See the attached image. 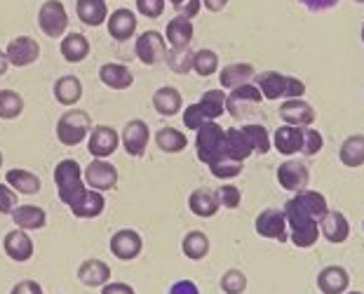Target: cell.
I'll use <instances>...</instances> for the list:
<instances>
[{
  "mask_svg": "<svg viewBox=\"0 0 364 294\" xmlns=\"http://www.w3.org/2000/svg\"><path fill=\"white\" fill-rule=\"evenodd\" d=\"M282 212L287 216V226H289V241L306 250L320 238V221L329 212V205L320 191L304 189L287 200Z\"/></svg>",
  "mask_w": 364,
  "mask_h": 294,
  "instance_id": "cell-1",
  "label": "cell"
},
{
  "mask_svg": "<svg viewBox=\"0 0 364 294\" xmlns=\"http://www.w3.org/2000/svg\"><path fill=\"white\" fill-rule=\"evenodd\" d=\"M54 184H57L59 200L66 207H73L82 198V193L87 191V184L82 179V167L78 160L64 158L54 167Z\"/></svg>",
  "mask_w": 364,
  "mask_h": 294,
  "instance_id": "cell-2",
  "label": "cell"
},
{
  "mask_svg": "<svg viewBox=\"0 0 364 294\" xmlns=\"http://www.w3.org/2000/svg\"><path fill=\"white\" fill-rule=\"evenodd\" d=\"M257 78V88L261 90L263 99L277 102V99H296L306 95V83L294 75H284L277 71H263Z\"/></svg>",
  "mask_w": 364,
  "mask_h": 294,
  "instance_id": "cell-3",
  "label": "cell"
},
{
  "mask_svg": "<svg viewBox=\"0 0 364 294\" xmlns=\"http://www.w3.org/2000/svg\"><path fill=\"white\" fill-rule=\"evenodd\" d=\"M90 130H92L90 115L87 111H80V108H68L57 120V139H59V144H64V146L82 144L85 139L90 137Z\"/></svg>",
  "mask_w": 364,
  "mask_h": 294,
  "instance_id": "cell-4",
  "label": "cell"
},
{
  "mask_svg": "<svg viewBox=\"0 0 364 294\" xmlns=\"http://www.w3.org/2000/svg\"><path fill=\"white\" fill-rule=\"evenodd\" d=\"M38 26L48 38H61L66 36L68 28V12L61 0H45L38 10Z\"/></svg>",
  "mask_w": 364,
  "mask_h": 294,
  "instance_id": "cell-5",
  "label": "cell"
},
{
  "mask_svg": "<svg viewBox=\"0 0 364 294\" xmlns=\"http://www.w3.org/2000/svg\"><path fill=\"white\" fill-rule=\"evenodd\" d=\"M167 41L160 31H144L134 41V52L144 66H158L167 59Z\"/></svg>",
  "mask_w": 364,
  "mask_h": 294,
  "instance_id": "cell-6",
  "label": "cell"
},
{
  "mask_svg": "<svg viewBox=\"0 0 364 294\" xmlns=\"http://www.w3.org/2000/svg\"><path fill=\"white\" fill-rule=\"evenodd\" d=\"M82 179L87 184V189H95V191H113L118 187V169H115L113 162L102 160V158H95L90 162L87 167L82 169Z\"/></svg>",
  "mask_w": 364,
  "mask_h": 294,
  "instance_id": "cell-7",
  "label": "cell"
},
{
  "mask_svg": "<svg viewBox=\"0 0 364 294\" xmlns=\"http://www.w3.org/2000/svg\"><path fill=\"white\" fill-rule=\"evenodd\" d=\"M254 229H257V233L261 238H268V241H277V243L289 241L287 216L282 210H277V207H266L263 212H259L257 221H254Z\"/></svg>",
  "mask_w": 364,
  "mask_h": 294,
  "instance_id": "cell-8",
  "label": "cell"
},
{
  "mask_svg": "<svg viewBox=\"0 0 364 294\" xmlns=\"http://www.w3.org/2000/svg\"><path fill=\"white\" fill-rule=\"evenodd\" d=\"M223 132H226V130H223L216 120H209L198 130L196 153H198L200 162H205V165H207L209 160H214L216 156H219L221 144H223Z\"/></svg>",
  "mask_w": 364,
  "mask_h": 294,
  "instance_id": "cell-9",
  "label": "cell"
},
{
  "mask_svg": "<svg viewBox=\"0 0 364 294\" xmlns=\"http://www.w3.org/2000/svg\"><path fill=\"white\" fill-rule=\"evenodd\" d=\"M254 153V146L250 142V137L245 135L242 127H228L226 132H223V144H221V151L219 156H216L214 160L219 158H230L235 162H245L247 158H252ZM212 162V160H209ZM207 162V165H209Z\"/></svg>",
  "mask_w": 364,
  "mask_h": 294,
  "instance_id": "cell-10",
  "label": "cell"
},
{
  "mask_svg": "<svg viewBox=\"0 0 364 294\" xmlns=\"http://www.w3.org/2000/svg\"><path fill=\"white\" fill-rule=\"evenodd\" d=\"M263 102V95L257 85L245 83L240 88L230 90V95H226V111L233 115V118H245L250 113V108L259 106Z\"/></svg>",
  "mask_w": 364,
  "mask_h": 294,
  "instance_id": "cell-11",
  "label": "cell"
},
{
  "mask_svg": "<svg viewBox=\"0 0 364 294\" xmlns=\"http://www.w3.org/2000/svg\"><path fill=\"white\" fill-rule=\"evenodd\" d=\"M5 54H7L10 66L26 68V66L36 64V61L41 59V45H38L36 38H31V36H17L7 43Z\"/></svg>",
  "mask_w": 364,
  "mask_h": 294,
  "instance_id": "cell-12",
  "label": "cell"
},
{
  "mask_svg": "<svg viewBox=\"0 0 364 294\" xmlns=\"http://www.w3.org/2000/svg\"><path fill=\"white\" fill-rule=\"evenodd\" d=\"M118 146H120V132H115L108 125H92L87 137V151L92 153V158L108 160L118 151Z\"/></svg>",
  "mask_w": 364,
  "mask_h": 294,
  "instance_id": "cell-13",
  "label": "cell"
},
{
  "mask_svg": "<svg viewBox=\"0 0 364 294\" xmlns=\"http://www.w3.org/2000/svg\"><path fill=\"white\" fill-rule=\"evenodd\" d=\"M151 142V130L144 120H129L120 132V144L125 149L127 156L132 158H141Z\"/></svg>",
  "mask_w": 364,
  "mask_h": 294,
  "instance_id": "cell-14",
  "label": "cell"
},
{
  "mask_svg": "<svg viewBox=\"0 0 364 294\" xmlns=\"http://www.w3.org/2000/svg\"><path fill=\"white\" fill-rule=\"evenodd\" d=\"M111 254L120 261H134L144 250V241L136 231L132 229H120L111 236Z\"/></svg>",
  "mask_w": 364,
  "mask_h": 294,
  "instance_id": "cell-15",
  "label": "cell"
},
{
  "mask_svg": "<svg viewBox=\"0 0 364 294\" xmlns=\"http://www.w3.org/2000/svg\"><path fill=\"white\" fill-rule=\"evenodd\" d=\"M3 250H5V254L12 261H17V264H24V261L33 259L36 245H33V238L28 236V231L12 229V231H7L5 238H3Z\"/></svg>",
  "mask_w": 364,
  "mask_h": 294,
  "instance_id": "cell-16",
  "label": "cell"
},
{
  "mask_svg": "<svg viewBox=\"0 0 364 294\" xmlns=\"http://www.w3.org/2000/svg\"><path fill=\"white\" fill-rule=\"evenodd\" d=\"M273 146L280 156H296V153H304L306 146V127H296V125H280L273 132Z\"/></svg>",
  "mask_w": 364,
  "mask_h": 294,
  "instance_id": "cell-17",
  "label": "cell"
},
{
  "mask_svg": "<svg viewBox=\"0 0 364 294\" xmlns=\"http://www.w3.org/2000/svg\"><path fill=\"white\" fill-rule=\"evenodd\" d=\"M136 26H139L136 14L132 10H127V7H118V10H113L111 14H108V19H106L108 36H111L113 41H118V43L132 41L134 33H136Z\"/></svg>",
  "mask_w": 364,
  "mask_h": 294,
  "instance_id": "cell-18",
  "label": "cell"
},
{
  "mask_svg": "<svg viewBox=\"0 0 364 294\" xmlns=\"http://www.w3.org/2000/svg\"><path fill=\"white\" fill-rule=\"evenodd\" d=\"M277 182H280V187L284 191L299 193V191L308 189V184H311V172H308V167L301 160H287L277 167Z\"/></svg>",
  "mask_w": 364,
  "mask_h": 294,
  "instance_id": "cell-19",
  "label": "cell"
},
{
  "mask_svg": "<svg viewBox=\"0 0 364 294\" xmlns=\"http://www.w3.org/2000/svg\"><path fill=\"white\" fill-rule=\"evenodd\" d=\"M280 118L284 120V125H296V127H311L315 122V108L304 102L301 97L296 99H284L280 106Z\"/></svg>",
  "mask_w": 364,
  "mask_h": 294,
  "instance_id": "cell-20",
  "label": "cell"
},
{
  "mask_svg": "<svg viewBox=\"0 0 364 294\" xmlns=\"http://www.w3.org/2000/svg\"><path fill=\"white\" fill-rule=\"evenodd\" d=\"M78 280L85 288H104L111 283V266L102 259H85L78 266Z\"/></svg>",
  "mask_w": 364,
  "mask_h": 294,
  "instance_id": "cell-21",
  "label": "cell"
},
{
  "mask_svg": "<svg viewBox=\"0 0 364 294\" xmlns=\"http://www.w3.org/2000/svg\"><path fill=\"white\" fill-rule=\"evenodd\" d=\"M320 231H322V236L334 245L346 243L348 238H350V224H348L343 212H336V210H329L324 214V219L320 221Z\"/></svg>",
  "mask_w": 364,
  "mask_h": 294,
  "instance_id": "cell-22",
  "label": "cell"
},
{
  "mask_svg": "<svg viewBox=\"0 0 364 294\" xmlns=\"http://www.w3.org/2000/svg\"><path fill=\"white\" fill-rule=\"evenodd\" d=\"M193 33H196V28H193V21L186 19V17H174L167 21V28H165V41L172 50H183L188 48L191 41H193Z\"/></svg>",
  "mask_w": 364,
  "mask_h": 294,
  "instance_id": "cell-23",
  "label": "cell"
},
{
  "mask_svg": "<svg viewBox=\"0 0 364 294\" xmlns=\"http://www.w3.org/2000/svg\"><path fill=\"white\" fill-rule=\"evenodd\" d=\"M5 184L17 193H21V196H36V193H41V189H43L41 177L24 167L10 169V172L5 174Z\"/></svg>",
  "mask_w": 364,
  "mask_h": 294,
  "instance_id": "cell-24",
  "label": "cell"
},
{
  "mask_svg": "<svg viewBox=\"0 0 364 294\" xmlns=\"http://www.w3.org/2000/svg\"><path fill=\"white\" fill-rule=\"evenodd\" d=\"M151 102H153V108H156L160 115H165V118H172V115L181 113V108H183L181 92L172 88V85H162V88H158Z\"/></svg>",
  "mask_w": 364,
  "mask_h": 294,
  "instance_id": "cell-25",
  "label": "cell"
},
{
  "mask_svg": "<svg viewBox=\"0 0 364 294\" xmlns=\"http://www.w3.org/2000/svg\"><path fill=\"white\" fill-rule=\"evenodd\" d=\"M99 80H102L108 90H129L134 85V75L125 66V64H115V61H108L99 68Z\"/></svg>",
  "mask_w": 364,
  "mask_h": 294,
  "instance_id": "cell-26",
  "label": "cell"
},
{
  "mask_svg": "<svg viewBox=\"0 0 364 294\" xmlns=\"http://www.w3.org/2000/svg\"><path fill=\"white\" fill-rule=\"evenodd\" d=\"M90 50L92 48H90L87 36L75 33V31H71V33H66L61 38V45H59L61 57H64L68 64H80V61L90 57Z\"/></svg>",
  "mask_w": 364,
  "mask_h": 294,
  "instance_id": "cell-27",
  "label": "cell"
},
{
  "mask_svg": "<svg viewBox=\"0 0 364 294\" xmlns=\"http://www.w3.org/2000/svg\"><path fill=\"white\" fill-rule=\"evenodd\" d=\"M188 210L196 216H200V219H212V216H216V212L221 210L219 198H216V191L196 189L188 196Z\"/></svg>",
  "mask_w": 364,
  "mask_h": 294,
  "instance_id": "cell-28",
  "label": "cell"
},
{
  "mask_svg": "<svg viewBox=\"0 0 364 294\" xmlns=\"http://www.w3.org/2000/svg\"><path fill=\"white\" fill-rule=\"evenodd\" d=\"M350 285V275L343 266H327L317 275V288L322 294H343Z\"/></svg>",
  "mask_w": 364,
  "mask_h": 294,
  "instance_id": "cell-29",
  "label": "cell"
},
{
  "mask_svg": "<svg viewBox=\"0 0 364 294\" xmlns=\"http://www.w3.org/2000/svg\"><path fill=\"white\" fill-rule=\"evenodd\" d=\"M75 14L85 26L97 28L106 24L108 19V5L106 0H75Z\"/></svg>",
  "mask_w": 364,
  "mask_h": 294,
  "instance_id": "cell-30",
  "label": "cell"
},
{
  "mask_svg": "<svg viewBox=\"0 0 364 294\" xmlns=\"http://www.w3.org/2000/svg\"><path fill=\"white\" fill-rule=\"evenodd\" d=\"M12 221L21 231H41L48 226V212L38 205H19L12 212Z\"/></svg>",
  "mask_w": 364,
  "mask_h": 294,
  "instance_id": "cell-31",
  "label": "cell"
},
{
  "mask_svg": "<svg viewBox=\"0 0 364 294\" xmlns=\"http://www.w3.org/2000/svg\"><path fill=\"white\" fill-rule=\"evenodd\" d=\"M106 207V198L102 191H95V189H87L82 193V198L75 203L73 207H68L71 214H75L78 219H97V216H102Z\"/></svg>",
  "mask_w": 364,
  "mask_h": 294,
  "instance_id": "cell-32",
  "label": "cell"
},
{
  "mask_svg": "<svg viewBox=\"0 0 364 294\" xmlns=\"http://www.w3.org/2000/svg\"><path fill=\"white\" fill-rule=\"evenodd\" d=\"M82 80L78 75H61V78L54 83V99L61 104V106H75L82 99Z\"/></svg>",
  "mask_w": 364,
  "mask_h": 294,
  "instance_id": "cell-33",
  "label": "cell"
},
{
  "mask_svg": "<svg viewBox=\"0 0 364 294\" xmlns=\"http://www.w3.org/2000/svg\"><path fill=\"white\" fill-rule=\"evenodd\" d=\"M254 75H257V68H254L252 64H242V61H237V64H228V66L221 68L219 83H221V88L235 90V88H240V85L250 83Z\"/></svg>",
  "mask_w": 364,
  "mask_h": 294,
  "instance_id": "cell-34",
  "label": "cell"
},
{
  "mask_svg": "<svg viewBox=\"0 0 364 294\" xmlns=\"http://www.w3.org/2000/svg\"><path fill=\"white\" fill-rule=\"evenodd\" d=\"M338 158L346 167H362L364 165V135H350L341 144Z\"/></svg>",
  "mask_w": 364,
  "mask_h": 294,
  "instance_id": "cell-35",
  "label": "cell"
},
{
  "mask_svg": "<svg viewBox=\"0 0 364 294\" xmlns=\"http://www.w3.org/2000/svg\"><path fill=\"white\" fill-rule=\"evenodd\" d=\"M209 238L203 233V231H191V233L183 236L181 241V252L183 257H188L191 261H203L209 254Z\"/></svg>",
  "mask_w": 364,
  "mask_h": 294,
  "instance_id": "cell-36",
  "label": "cell"
},
{
  "mask_svg": "<svg viewBox=\"0 0 364 294\" xmlns=\"http://www.w3.org/2000/svg\"><path fill=\"white\" fill-rule=\"evenodd\" d=\"M156 146L162 153H181L188 146V137L176 127H160L156 132Z\"/></svg>",
  "mask_w": 364,
  "mask_h": 294,
  "instance_id": "cell-37",
  "label": "cell"
},
{
  "mask_svg": "<svg viewBox=\"0 0 364 294\" xmlns=\"http://www.w3.org/2000/svg\"><path fill=\"white\" fill-rule=\"evenodd\" d=\"M24 113V97L14 90H0V118L14 120Z\"/></svg>",
  "mask_w": 364,
  "mask_h": 294,
  "instance_id": "cell-38",
  "label": "cell"
},
{
  "mask_svg": "<svg viewBox=\"0 0 364 294\" xmlns=\"http://www.w3.org/2000/svg\"><path fill=\"white\" fill-rule=\"evenodd\" d=\"M193 71H196L200 78H209L219 71V54L214 50H198L193 52Z\"/></svg>",
  "mask_w": 364,
  "mask_h": 294,
  "instance_id": "cell-39",
  "label": "cell"
},
{
  "mask_svg": "<svg viewBox=\"0 0 364 294\" xmlns=\"http://www.w3.org/2000/svg\"><path fill=\"white\" fill-rule=\"evenodd\" d=\"M245 135L250 137V142L254 146V153H261V156H266L270 151V146H273V139H270L268 130L259 125V122H252V125H245Z\"/></svg>",
  "mask_w": 364,
  "mask_h": 294,
  "instance_id": "cell-40",
  "label": "cell"
},
{
  "mask_svg": "<svg viewBox=\"0 0 364 294\" xmlns=\"http://www.w3.org/2000/svg\"><path fill=\"white\" fill-rule=\"evenodd\" d=\"M200 104H203V108L207 111L209 120H216L226 113V95H223L221 90H207L203 99H200Z\"/></svg>",
  "mask_w": 364,
  "mask_h": 294,
  "instance_id": "cell-41",
  "label": "cell"
},
{
  "mask_svg": "<svg viewBox=\"0 0 364 294\" xmlns=\"http://www.w3.org/2000/svg\"><path fill=\"white\" fill-rule=\"evenodd\" d=\"M209 172H212L216 179H235V177H240V172H242V162H235L230 158H219V160H212L209 162Z\"/></svg>",
  "mask_w": 364,
  "mask_h": 294,
  "instance_id": "cell-42",
  "label": "cell"
},
{
  "mask_svg": "<svg viewBox=\"0 0 364 294\" xmlns=\"http://www.w3.org/2000/svg\"><path fill=\"white\" fill-rule=\"evenodd\" d=\"M221 290L226 294H242L247 290V275L237 268L226 271L221 275Z\"/></svg>",
  "mask_w": 364,
  "mask_h": 294,
  "instance_id": "cell-43",
  "label": "cell"
},
{
  "mask_svg": "<svg viewBox=\"0 0 364 294\" xmlns=\"http://www.w3.org/2000/svg\"><path fill=\"white\" fill-rule=\"evenodd\" d=\"M167 64L172 71L176 73H188L193 71V52H188V48H183V50H172V52H167Z\"/></svg>",
  "mask_w": 364,
  "mask_h": 294,
  "instance_id": "cell-44",
  "label": "cell"
},
{
  "mask_svg": "<svg viewBox=\"0 0 364 294\" xmlns=\"http://www.w3.org/2000/svg\"><path fill=\"white\" fill-rule=\"evenodd\" d=\"M205 122H209V115L207 111L203 108V104H191L188 108H183V125L193 130V132H198L200 127L205 125Z\"/></svg>",
  "mask_w": 364,
  "mask_h": 294,
  "instance_id": "cell-45",
  "label": "cell"
},
{
  "mask_svg": "<svg viewBox=\"0 0 364 294\" xmlns=\"http://www.w3.org/2000/svg\"><path fill=\"white\" fill-rule=\"evenodd\" d=\"M216 198H219V205L226 207V210H237L240 203H242V191L233 184H223V187L216 191Z\"/></svg>",
  "mask_w": 364,
  "mask_h": 294,
  "instance_id": "cell-46",
  "label": "cell"
},
{
  "mask_svg": "<svg viewBox=\"0 0 364 294\" xmlns=\"http://www.w3.org/2000/svg\"><path fill=\"white\" fill-rule=\"evenodd\" d=\"M167 0H136V12L146 19H158L165 14Z\"/></svg>",
  "mask_w": 364,
  "mask_h": 294,
  "instance_id": "cell-47",
  "label": "cell"
},
{
  "mask_svg": "<svg viewBox=\"0 0 364 294\" xmlns=\"http://www.w3.org/2000/svg\"><path fill=\"white\" fill-rule=\"evenodd\" d=\"M19 207L17 191L10 189L7 184H0V214H12Z\"/></svg>",
  "mask_w": 364,
  "mask_h": 294,
  "instance_id": "cell-48",
  "label": "cell"
},
{
  "mask_svg": "<svg viewBox=\"0 0 364 294\" xmlns=\"http://www.w3.org/2000/svg\"><path fill=\"white\" fill-rule=\"evenodd\" d=\"M322 146H324V139L322 135L317 132V130L313 127H306V146H304V156H315V153H320L322 151Z\"/></svg>",
  "mask_w": 364,
  "mask_h": 294,
  "instance_id": "cell-49",
  "label": "cell"
},
{
  "mask_svg": "<svg viewBox=\"0 0 364 294\" xmlns=\"http://www.w3.org/2000/svg\"><path fill=\"white\" fill-rule=\"evenodd\" d=\"M176 10H179V14L186 19H196L200 10H203V0H183L181 5H176Z\"/></svg>",
  "mask_w": 364,
  "mask_h": 294,
  "instance_id": "cell-50",
  "label": "cell"
},
{
  "mask_svg": "<svg viewBox=\"0 0 364 294\" xmlns=\"http://www.w3.org/2000/svg\"><path fill=\"white\" fill-rule=\"evenodd\" d=\"M299 3L308 7L311 12H327V10H334L338 5V0H299Z\"/></svg>",
  "mask_w": 364,
  "mask_h": 294,
  "instance_id": "cell-51",
  "label": "cell"
},
{
  "mask_svg": "<svg viewBox=\"0 0 364 294\" xmlns=\"http://www.w3.org/2000/svg\"><path fill=\"white\" fill-rule=\"evenodd\" d=\"M10 294H45V292L41 288V283H36V280H21V283H17L10 290Z\"/></svg>",
  "mask_w": 364,
  "mask_h": 294,
  "instance_id": "cell-52",
  "label": "cell"
},
{
  "mask_svg": "<svg viewBox=\"0 0 364 294\" xmlns=\"http://www.w3.org/2000/svg\"><path fill=\"white\" fill-rule=\"evenodd\" d=\"M167 294H200V290L193 280H176Z\"/></svg>",
  "mask_w": 364,
  "mask_h": 294,
  "instance_id": "cell-53",
  "label": "cell"
},
{
  "mask_svg": "<svg viewBox=\"0 0 364 294\" xmlns=\"http://www.w3.org/2000/svg\"><path fill=\"white\" fill-rule=\"evenodd\" d=\"M102 294H136V292L127 283H106L102 288Z\"/></svg>",
  "mask_w": 364,
  "mask_h": 294,
  "instance_id": "cell-54",
  "label": "cell"
},
{
  "mask_svg": "<svg viewBox=\"0 0 364 294\" xmlns=\"http://www.w3.org/2000/svg\"><path fill=\"white\" fill-rule=\"evenodd\" d=\"M228 0H203V7H207L209 12H221L226 10Z\"/></svg>",
  "mask_w": 364,
  "mask_h": 294,
  "instance_id": "cell-55",
  "label": "cell"
},
{
  "mask_svg": "<svg viewBox=\"0 0 364 294\" xmlns=\"http://www.w3.org/2000/svg\"><path fill=\"white\" fill-rule=\"evenodd\" d=\"M7 68H10V61H7L5 50H0V75H5V73H7Z\"/></svg>",
  "mask_w": 364,
  "mask_h": 294,
  "instance_id": "cell-56",
  "label": "cell"
},
{
  "mask_svg": "<svg viewBox=\"0 0 364 294\" xmlns=\"http://www.w3.org/2000/svg\"><path fill=\"white\" fill-rule=\"evenodd\" d=\"M169 3H172V5L176 7V5H181V3H183V0H169Z\"/></svg>",
  "mask_w": 364,
  "mask_h": 294,
  "instance_id": "cell-57",
  "label": "cell"
},
{
  "mask_svg": "<svg viewBox=\"0 0 364 294\" xmlns=\"http://www.w3.org/2000/svg\"><path fill=\"white\" fill-rule=\"evenodd\" d=\"M360 38H362V43H364V24H362V31H360Z\"/></svg>",
  "mask_w": 364,
  "mask_h": 294,
  "instance_id": "cell-58",
  "label": "cell"
},
{
  "mask_svg": "<svg viewBox=\"0 0 364 294\" xmlns=\"http://www.w3.org/2000/svg\"><path fill=\"white\" fill-rule=\"evenodd\" d=\"M0 167H3V151H0Z\"/></svg>",
  "mask_w": 364,
  "mask_h": 294,
  "instance_id": "cell-59",
  "label": "cell"
},
{
  "mask_svg": "<svg viewBox=\"0 0 364 294\" xmlns=\"http://www.w3.org/2000/svg\"><path fill=\"white\" fill-rule=\"evenodd\" d=\"M343 294H362V292H343Z\"/></svg>",
  "mask_w": 364,
  "mask_h": 294,
  "instance_id": "cell-60",
  "label": "cell"
},
{
  "mask_svg": "<svg viewBox=\"0 0 364 294\" xmlns=\"http://www.w3.org/2000/svg\"><path fill=\"white\" fill-rule=\"evenodd\" d=\"M355 3H362L364 5V0H355Z\"/></svg>",
  "mask_w": 364,
  "mask_h": 294,
  "instance_id": "cell-61",
  "label": "cell"
},
{
  "mask_svg": "<svg viewBox=\"0 0 364 294\" xmlns=\"http://www.w3.org/2000/svg\"><path fill=\"white\" fill-rule=\"evenodd\" d=\"M362 229H364V221H362Z\"/></svg>",
  "mask_w": 364,
  "mask_h": 294,
  "instance_id": "cell-62",
  "label": "cell"
}]
</instances>
